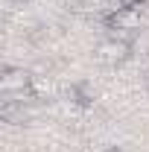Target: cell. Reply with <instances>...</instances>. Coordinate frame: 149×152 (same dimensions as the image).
Instances as JSON below:
<instances>
[{"label": "cell", "instance_id": "6da1fadb", "mask_svg": "<svg viewBox=\"0 0 149 152\" xmlns=\"http://www.w3.org/2000/svg\"><path fill=\"white\" fill-rule=\"evenodd\" d=\"M32 79L35 73L26 70V67H3L0 73V91L6 96H18V99H32L29 96V88H32Z\"/></svg>", "mask_w": 149, "mask_h": 152}, {"label": "cell", "instance_id": "7a4b0ae2", "mask_svg": "<svg viewBox=\"0 0 149 152\" xmlns=\"http://www.w3.org/2000/svg\"><path fill=\"white\" fill-rule=\"evenodd\" d=\"M105 26L111 29V35L129 38L131 32H137V29H140V12L117 3L114 9H108V12H105Z\"/></svg>", "mask_w": 149, "mask_h": 152}, {"label": "cell", "instance_id": "3957f363", "mask_svg": "<svg viewBox=\"0 0 149 152\" xmlns=\"http://www.w3.org/2000/svg\"><path fill=\"white\" fill-rule=\"evenodd\" d=\"M96 58L108 67H120L131 58V41L129 38H120V35H108L105 41L96 44Z\"/></svg>", "mask_w": 149, "mask_h": 152}, {"label": "cell", "instance_id": "277c9868", "mask_svg": "<svg viewBox=\"0 0 149 152\" xmlns=\"http://www.w3.org/2000/svg\"><path fill=\"white\" fill-rule=\"evenodd\" d=\"M23 102H32V99H18V96H6L3 102H0V120L3 123H9V126H20L29 111H26V105Z\"/></svg>", "mask_w": 149, "mask_h": 152}, {"label": "cell", "instance_id": "5b68a950", "mask_svg": "<svg viewBox=\"0 0 149 152\" xmlns=\"http://www.w3.org/2000/svg\"><path fill=\"white\" fill-rule=\"evenodd\" d=\"M67 99H70L73 105H79V108H91L96 94H93L91 82H73V85L67 88Z\"/></svg>", "mask_w": 149, "mask_h": 152}, {"label": "cell", "instance_id": "8992f818", "mask_svg": "<svg viewBox=\"0 0 149 152\" xmlns=\"http://www.w3.org/2000/svg\"><path fill=\"white\" fill-rule=\"evenodd\" d=\"M120 6H129V9H137V12H143L149 6V0H117Z\"/></svg>", "mask_w": 149, "mask_h": 152}]
</instances>
